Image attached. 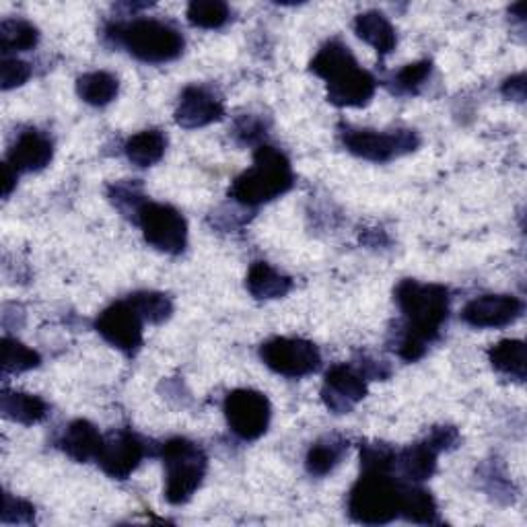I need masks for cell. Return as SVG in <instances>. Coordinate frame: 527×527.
Segmentation results:
<instances>
[{
	"instance_id": "1",
	"label": "cell",
	"mask_w": 527,
	"mask_h": 527,
	"mask_svg": "<svg viewBox=\"0 0 527 527\" xmlns=\"http://www.w3.org/2000/svg\"><path fill=\"white\" fill-rule=\"evenodd\" d=\"M396 301L406 318V334L398 353L404 361H418L427 346L439 338L449 315V293L441 285H423L418 280H402Z\"/></svg>"
},
{
	"instance_id": "9",
	"label": "cell",
	"mask_w": 527,
	"mask_h": 527,
	"mask_svg": "<svg viewBox=\"0 0 527 527\" xmlns=\"http://www.w3.org/2000/svg\"><path fill=\"white\" fill-rule=\"evenodd\" d=\"M346 149L367 161L385 163L406 155L418 147V136L412 130L377 132V130H346Z\"/></svg>"
},
{
	"instance_id": "22",
	"label": "cell",
	"mask_w": 527,
	"mask_h": 527,
	"mask_svg": "<svg viewBox=\"0 0 527 527\" xmlns=\"http://www.w3.org/2000/svg\"><path fill=\"white\" fill-rule=\"evenodd\" d=\"M488 361L499 373L523 381L527 375L525 344L521 340H501L490 346Z\"/></svg>"
},
{
	"instance_id": "18",
	"label": "cell",
	"mask_w": 527,
	"mask_h": 527,
	"mask_svg": "<svg viewBox=\"0 0 527 527\" xmlns=\"http://www.w3.org/2000/svg\"><path fill=\"white\" fill-rule=\"evenodd\" d=\"M355 31L363 42L373 46L381 56L390 54L398 44L394 25L379 11H367L359 15L355 21Z\"/></svg>"
},
{
	"instance_id": "15",
	"label": "cell",
	"mask_w": 527,
	"mask_h": 527,
	"mask_svg": "<svg viewBox=\"0 0 527 527\" xmlns=\"http://www.w3.org/2000/svg\"><path fill=\"white\" fill-rule=\"evenodd\" d=\"M223 114L221 99L204 87H188L180 97L178 110H175V122L182 128H202L221 120Z\"/></svg>"
},
{
	"instance_id": "26",
	"label": "cell",
	"mask_w": 527,
	"mask_h": 527,
	"mask_svg": "<svg viewBox=\"0 0 527 527\" xmlns=\"http://www.w3.org/2000/svg\"><path fill=\"white\" fill-rule=\"evenodd\" d=\"M40 31L35 25L23 19H7L0 25V46L3 52H27L38 46Z\"/></svg>"
},
{
	"instance_id": "17",
	"label": "cell",
	"mask_w": 527,
	"mask_h": 527,
	"mask_svg": "<svg viewBox=\"0 0 527 527\" xmlns=\"http://www.w3.org/2000/svg\"><path fill=\"white\" fill-rule=\"evenodd\" d=\"M103 443L105 439L89 420H75V423H70L60 439V447L77 462L97 460Z\"/></svg>"
},
{
	"instance_id": "30",
	"label": "cell",
	"mask_w": 527,
	"mask_h": 527,
	"mask_svg": "<svg viewBox=\"0 0 527 527\" xmlns=\"http://www.w3.org/2000/svg\"><path fill=\"white\" fill-rule=\"evenodd\" d=\"M40 355L25 346L23 342L5 336L3 338V371L5 373H23L40 365Z\"/></svg>"
},
{
	"instance_id": "37",
	"label": "cell",
	"mask_w": 527,
	"mask_h": 527,
	"mask_svg": "<svg viewBox=\"0 0 527 527\" xmlns=\"http://www.w3.org/2000/svg\"><path fill=\"white\" fill-rule=\"evenodd\" d=\"M15 184H17V171L9 163H5L3 165V196L5 198L13 192Z\"/></svg>"
},
{
	"instance_id": "24",
	"label": "cell",
	"mask_w": 527,
	"mask_h": 527,
	"mask_svg": "<svg viewBox=\"0 0 527 527\" xmlns=\"http://www.w3.org/2000/svg\"><path fill=\"white\" fill-rule=\"evenodd\" d=\"M120 89V83L114 75L105 73V70H95V73H87L83 77H79L77 81V93L83 101L97 105H108L116 99Z\"/></svg>"
},
{
	"instance_id": "2",
	"label": "cell",
	"mask_w": 527,
	"mask_h": 527,
	"mask_svg": "<svg viewBox=\"0 0 527 527\" xmlns=\"http://www.w3.org/2000/svg\"><path fill=\"white\" fill-rule=\"evenodd\" d=\"M309 68L328 83V99L338 108H361L375 93V79L342 42H328Z\"/></svg>"
},
{
	"instance_id": "31",
	"label": "cell",
	"mask_w": 527,
	"mask_h": 527,
	"mask_svg": "<svg viewBox=\"0 0 527 527\" xmlns=\"http://www.w3.org/2000/svg\"><path fill=\"white\" fill-rule=\"evenodd\" d=\"M431 62L429 60H423V62H414V64H408L404 66L398 77H396V89L400 93H416L420 87L425 85V81L431 77Z\"/></svg>"
},
{
	"instance_id": "4",
	"label": "cell",
	"mask_w": 527,
	"mask_h": 527,
	"mask_svg": "<svg viewBox=\"0 0 527 527\" xmlns=\"http://www.w3.org/2000/svg\"><path fill=\"white\" fill-rule=\"evenodd\" d=\"M110 38L122 44L134 58L163 64L175 60L184 50V38L178 29L157 19H134L110 27Z\"/></svg>"
},
{
	"instance_id": "29",
	"label": "cell",
	"mask_w": 527,
	"mask_h": 527,
	"mask_svg": "<svg viewBox=\"0 0 527 527\" xmlns=\"http://www.w3.org/2000/svg\"><path fill=\"white\" fill-rule=\"evenodd\" d=\"M188 21L202 29H219L229 21V7L221 0H194L188 7Z\"/></svg>"
},
{
	"instance_id": "11",
	"label": "cell",
	"mask_w": 527,
	"mask_h": 527,
	"mask_svg": "<svg viewBox=\"0 0 527 527\" xmlns=\"http://www.w3.org/2000/svg\"><path fill=\"white\" fill-rule=\"evenodd\" d=\"M97 332L126 355L143 346V318L130 301L110 305L97 318Z\"/></svg>"
},
{
	"instance_id": "25",
	"label": "cell",
	"mask_w": 527,
	"mask_h": 527,
	"mask_svg": "<svg viewBox=\"0 0 527 527\" xmlns=\"http://www.w3.org/2000/svg\"><path fill=\"white\" fill-rule=\"evenodd\" d=\"M400 515L414 523H435L437 521V503L431 493L416 486H402Z\"/></svg>"
},
{
	"instance_id": "13",
	"label": "cell",
	"mask_w": 527,
	"mask_h": 527,
	"mask_svg": "<svg viewBox=\"0 0 527 527\" xmlns=\"http://www.w3.org/2000/svg\"><path fill=\"white\" fill-rule=\"evenodd\" d=\"M143 458L145 445L140 443V439L128 431H120L110 439H105L97 464L108 476L116 480H126L140 466Z\"/></svg>"
},
{
	"instance_id": "33",
	"label": "cell",
	"mask_w": 527,
	"mask_h": 527,
	"mask_svg": "<svg viewBox=\"0 0 527 527\" xmlns=\"http://www.w3.org/2000/svg\"><path fill=\"white\" fill-rule=\"evenodd\" d=\"M35 515L33 505H29L23 499H17L13 495H5L3 503V523H31Z\"/></svg>"
},
{
	"instance_id": "12",
	"label": "cell",
	"mask_w": 527,
	"mask_h": 527,
	"mask_svg": "<svg viewBox=\"0 0 527 527\" xmlns=\"http://www.w3.org/2000/svg\"><path fill=\"white\" fill-rule=\"evenodd\" d=\"M322 396L332 412L346 414L367 396L365 375L348 365H334L326 373Z\"/></svg>"
},
{
	"instance_id": "7",
	"label": "cell",
	"mask_w": 527,
	"mask_h": 527,
	"mask_svg": "<svg viewBox=\"0 0 527 527\" xmlns=\"http://www.w3.org/2000/svg\"><path fill=\"white\" fill-rule=\"evenodd\" d=\"M134 221L143 229L145 239L155 250L165 254H182L188 241V225L178 208L145 200Z\"/></svg>"
},
{
	"instance_id": "20",
	"label": "cell",
	"mask_w": 527,
	"mask_h": 527,
	"mask_svg": "<svg viewBox=\"0 0 527 527\" xmlns=\"http://www.w3.org/2000/svg\"><path fill=\"white\" fill-rule=\"evenodd\" d=\"M0 408L7 418L21 425H38L48 416V404L42 398L23 392L5 390L0 398Z\"/></svg>"
},
{
	"instance_id": "35",
	"label": "cell",
	"mask_w": 527,
	"mask_h": 527,
	"mask_svg": "<svg viewBox=\"0 0 527 527\" xmlns=\"http://www.w3.org/2000/svg\"><path fill=\"white\" fill-rule=\"evenodd\" d=\"M503 95L515 101H523L525 99V75H515L507 79L503 85Z\"/></svg>"
},
{
	"instance_id": "28",
	"label": "cell",
	"mask_w": 527,
	"mask_h": 527,
	"mask_svg": "<svg viewBox=\"0 0 527 527\" xmlns=\"http://www.w3.org/2000/svg\"><path fill=\"white\" fill-rule=\"evenodd\" d=\"M128 301L140 313V318L151 322V324H161V322L169 320L171 313H173V303L163 293H153V291L134 293V295H130Z\"/></svg>"
},
{
	"instance_id": "36",
	"label": "cell",
	"mask_w": 527,
	"mask_h": 527,
	"mask_svg": "<svg viewBox=\"0 0 527 527\" xmlns=\"http://www.w3.org/2000/svg\"><path fill=\"white\" fill-rule=\"evenodd\" d=\"M235 132L239 136H243V140H248V143H252V140H256L262 134V126L256 120H252V118H241L237 122Z\"/></svg>"
},
{
	"instance_id": "8",
	"label": "cell",
	"mask_w": 527,
	"mask_h": 527,
	"mask_svg": "<svg viewBox=\"0 0 527 527\" xmlns=\"http://www.w3.org/2000/svg\"><path fill=\"white\" fill-rule=\"evenodd\" d=\"M260 357L268 369L291 379L311 375L322 363L318 346L303 338H272L262 344Z\"/></svg>"
},
{
	"instance_id": "23",
	"label": "cell",
	"mask_w": 527,
	"mask_h": 527,
	"mask_svg": "<svg viewBox=\"0 0 527 527\" xmlns=\"http://www.w3.org/2000/svg\"><path fill=\"white\" fill-rule=\"evenodd\" d=\"M167 138L159 130H143L128 138L124 147L126 157L136 167H151L165 155Z\"/></svg>"
},
{
	"instance_id": "32",
	"label": "cell",
	"mask_w": 527,
	"mask_h": 527,
	"mask_svg": "<svg viewBox=\"0 0 527 527\" xmlns=\"http://www.w3.org/2000/svg\"><path fill=\"white\" fill-rule=\"evenodd\" d=\"M31 75V68L27 62L19 58H3V64H0V81H3V89L11 91L15 87H21Z\"/></svg>"
},
{
	"instance_id": "34",
	"label": "cell",
	"mask_w": 527,
	"mask_h": 527,
	"mask_svg": "<svg viewBox=\"0 0 527 527\" xmlns=\"http://www.w3.org/2000/svg\"><path fill=\"white\" fill-rule=\"evenodd\" d=\"M458 439H460V435H458V431H455L453 427H437V429L429 435L427 443L439 453V451L451 449L455 443H458Z\"/></svg>"
},
{
	"instance_id": "14",
	"label": "cell",
	"mask_w": 527,
	"mask_h": 527,
	"mask_svg": "<svg viewBox=\"0 0 527 527\" xmlns=\"http://www.w3.org/2000/svg\"><path fill=\"white\" fill-rule=\"evenodd\" d=\"M523 311V303L511 295H484L470 301L462 318L472 328H503L513 324Z\"/></svg>"
},
{
	"instance_id": "16",
	"label": "cell",
	"mask_w": 527,
	"mask_h": 527,
	"mask_svg": "<svg viewBox=\"0 0 527 527\" xmlns=\"http://www.w3.org/2000/svg\"><path fill=\"white\" fill-rule=\"evenodd\" d=\"M54 155L52 140L38 130L23 132L9 151V165L19 171H40L50 165Z\"/></svg>"
},
{
	"instance_id": "21",
	"label": "cell",
	"mask_w": 527,
	"mask_h": 527,
	"mask_svg": "<svg viewBox=\"0 0 527 527\" xmlns=\"http://www.w3.org/2000/svg\"><path fill=\"white\" fill-rule=\"evenodd\" d=\"M396 466L412 482L429 480L437 470V451L425 441L396 453Z\"/></svg>"
},
{
	"instance_id": "27",
	"label": "cell",
	"mask_w": 527,
	"mask_h": 527,
	"mask_svg": "<svg viewBox=\"0 0 527 527\" xmlns=\"http://www.w3.org/2000/svg\"><path fill=\"white\" fill-rule=\"evenodd\" d=\"M346 443L330 437L324 441L315 443L309 451H307V470L311 476H326L330 474L342 460V455L346 451Z\"/></svg>"
},
{
	"instance_id": "10",
	"label": "cell",
	"mask_w": 527,
	"mask_h": 527,
	"mask_svg": "<svg viewBox=\"0 0 527 527\" xmlns=\"http://www.w3.org/2000/svg\"><path fill=\"white\" fill-rule=\"evenodd\" d=\"M225 416L231 431L243 441L260 439L270 425V402L256 390H235L225 398Z\"/></svg>"
},
{
	"instance_id": "6",
	"label": "cell",
	"mask_w": 527,
	"mask_h": 527,
	"mask_svg": "<svg viewBox=\"0 0 527 527\" xmlns=\"http://www.w3.org/2000/svg\"><path fill=\"white\" fill-rule=\"evenodd\" d=\"M163 466L165 499L171 505L188 503L200 488L206 474L204 451L184 437L169 439L163 445Z\"/></svg>"
},
{
	"instance_id": "5",
	"label": "cell",
	"mask_w": 527,
	"mask_h": 527,
	"mask_svg": "<svg viewBox=\"0 0 527 527\" xmlns=\"http://www.w3.org/2000/svg\"><path fill=\"white\" fill-rule=\"evenodd\" d=\"M402 484L388 470H365L350 490L348 513L365 525L390 523L400 515Z\"/></svg>"
},
{
	"instance_id": "19",
	"label": "cell",
	"mask_w": 527,
	"mask_h": 527,
	"mask_svg": "<svg viewBox=\"0 0 527 527\" xmlns=\"http://www.w3.org/2000/svg\"><path fill=\"white\" fill-rule=\"evenodd\" d=\"M245 285H248V291L256 299H280L291 291L293 280L285 274L276 272L266 262H256V264H252V268L248 272V280H245Z\"/></svg>"
},
{
	"instance_id": "3",
	"label": "cell",
	"mask_w": 527,
	"mask_h": 527,
	"mask_svg": "<svg viewBox=\"0 0 527 527\" xmlns=\"http://www.w3.org/2000/svg\"><path fill=\"white\" fill-rule=\"evenodd\" d=\"M291 161L274 147H258L254 165L235 178L231 186V198L245 206H260L293 188Z\"/></svg>"
}]
</instances>
